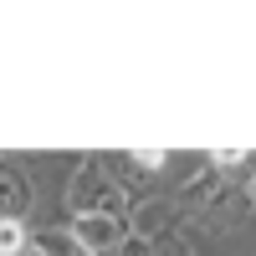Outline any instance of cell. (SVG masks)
<instances>
[{
  "mask_svg": "<svg viewBox=\"0 0 256 256\" xmlns=\"http://www.w3.org/2000/svg\"><path fill=\"white\" fill-rule=\"evenodd\" d=\"M67 205L72 216H118L123 210V184L108 174L102 159H82L67 180Z\"/></svg>",
  "mask_w": 256,
  "mask_h": 256,
  "instance_id": "6da1fadb",
  "label": "cell"
},
{
  "mask_svg": "<svg viewBox=\"0 0 256 256\" xmlns=\"http://www.w3.org/2000/svg\"><path fill=\"white\" fill-rule=\"evenodd\" d=\"M72 236L88 246L92 256H108V251H118L123 241H128V230H123V220L118 216H72Z\"/></svg>",
  "mask_w": 256,
  "mask_h": 256,
  "instance_id": "7a4b0ae2",
  "label": "cell"
},
{
  "mask_svg": "<svg viewBox=\"0 0 256 256\" xmlns=\"http://www.w3.org/2000/svg\"><path fill=\"white\" fill-rule=\"evenodd\" d=\"M174 220H180V205H174V200H169V195H148V200H138V205H134V230H128V236L164 241Z\"/></svg>",
  "mask_w": 256,
  "mask_h": 256,
  "instance_id": "3957f363",
  "label": "cell"
},
{
  "mask_svg": "<svg viewBox=\"0 0 256 256\" xmlns=\"http://www.w3.org/2000/svg\"><path fill=\"white\" fill-rule=\"evenodd\" d=\"M31 210V180L16 159H0V220H26Z\"/></svg>",
  "mask_w": 256,
  "mask_h": 256,
  "instance_id": "277c9868",
  "label": "cell"
},
{
  "mask_svg": "<svg viewBox=\"0 0 256 256\" xmlns=\"http://www.w3.org/2000/svg\"><path fill=\"white\" fill-rule=\"evenodd\" d=\"M226 200V180H220V169H200L195 180H190L180 195H174V205H180V216H200V210H216Z\"/></svg>",
  "mask_w": 256,
  "mask_h": 256,
  "instance_id": "5b68a950",
  "label": "cell"
},
{
  "mask_svg": "<svg viewBox=\"0 0 256 256\" xmlns=\"http://www.w3.org/2000/svg\"><path fill=\"white\" fill-rule=\"evenodd\" d=\"M36 246L46 251V256H92L88 246L72 236V230H41V236H36Z\"/></svg>",
  "mask_w": 256,
  "mask_h": 256,
  "instance_id": "8992f818",
  "label": "cell"
},
{
  "mask_svg": "<svg viewBox=\"0 0 256 256\" xmlns=\"http://www.w3.org/2000/svg\"><path fill=\"white\" fill-rule=\"evenodd\" d=\"M36 241L26 236V226L20 220H0V256H26Z\"/></svg>",
  "mask_w": 256,
  "mask_h": 256,
  "instance_id": "52a82bcc",
  "label": "cell"
},
{
  "mask_svg": "<svg viewBox=\"0 0 256 256\" xmlns=\"http://www.w3.org/2000/svg\"><path fill=\"white\" fill-rule=\"evenodd\" d=\"M113 256H159V241H144V236H128Z\"/></svg>",
  "mask_w": 256,
  "mask_h": 256,
  "instance_id": "ba28073f",
  "label": "cell"
},
{
  "mask_svg": "<svg viewBox=\"0 0 256 256\" xmlns=\"http://www.w3.org/2000/svg\"><path fill=\"white\" fill-rule=\"evenodd\" d=\"M236 164H246V148H216L210 154V169H236Z\"/></svg>",
  "mask_w": 256,
  "mask_h": 256,
  "instance_id": "9c48e42d",
  "label": "cell"
},
{
  "mask_svg": "<svg viewBox=\"0 0 256 256\" xmlns=\"http://www.w3.org/2000/svg\"><path fill=\"white\" fill-rule=\"evenodd\" d=\"M144 174H154V169H164V148H144V154H134Z\"/></svg>",
  "mask_w": 256,
  "mask_h": 256,
  "instance_id": "30bf717a",
  "label": "cell"
},
{
  "mask_svg": "<svg viewBox=\"0 0 256 256\" xmlns=\"http://www.w3.org/2000/svg\"><path fill=\"white\" fill-rule=\"evenodd\" d=\"M159 256H190V251H184L180 241H164V246H159Z\"/></svg>",
  "mask_w": 256,
  "mask_h": 256,
  "instance_id": "8fae6325",
  "label": "cell"
},
{
  "mask_svg": "<svg viewBox=\"0 0 256 256\" xmlns=\"http://www.w3.org/2000/svg\"><path fill=\"white\" fill-rule=\"evenodd\" d=\"M26 256H46V251H41V246H31V251H26Z\"/></svg>",
  "mask_w": 256,
  "mask_h": 256,
  "instance_id": "7c38bea8",
  "label": "cell"
},
{
  "mask_svg": "<svg viewBox=\"0 0 256 256\" xmlns=\"http://www.w3.org/2000/svg\"><path fill=\"white\" fill-rule=\"evenodd\" d=\"M251 205H256V184H251Z\"/></svg>",
  "mask_w": 256,
  "mask_h": 256,
  "instance_id": "4fadbf2b",
  "label": "cell"
}]
</instances>
